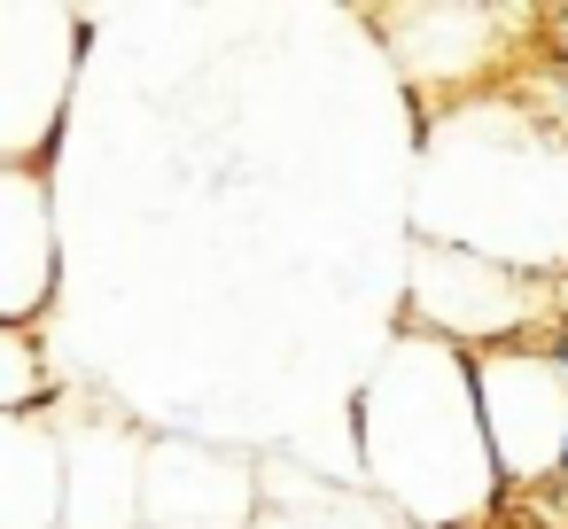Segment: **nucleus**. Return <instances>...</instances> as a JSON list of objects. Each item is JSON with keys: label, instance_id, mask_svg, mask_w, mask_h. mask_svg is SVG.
I'll return each mask as SVG.
<instances>
[{"label": "nucleus", "instance_id": "nucleus-15", "mask_svg": "<svg viewBox=\"0 0 568 529\" xmlns=\"http://www.w3.org/2000/svg\"><path fill=\"white\" fill-rule=\"evenodd\" d=\"M552 482H560V490H568V444H560V475H552Z\"/></svg>", "mask_w": 568, "mask_h": 529}, {"label": "nucleus", "instance_id": "nucleus-14", "mask_svg": "<svg viewBox=\"0 0 568 529\" xmlns=\"http://www.w3.org/2000/svg\"><path fill=\"white\" fill-rule=\"evenodd\" d=\"M552 335H568V265L552 273Z\"/></svg>", "mask_w": 568, "mask_h": 529}, {"label": "nucleus", "instance_id": "nucleus-9", "mask_svg": "<svg viewBox=\"0 0 568 529\" xmlns=\"http://www.w3.org/2000/svg\"><path fill=\"white\" fill-rule=\"evenodd\" d=\"M71 506V428L63 405L0 420V529H63Z\"/></svg>", "mask_w": 568, "mask_h": 529}, {"label": "nucleus", "instance_id": "nucleus-3", "mask_svg": "<svg viewBox=\"0 0 568 529\" xmlns=\"http://www.w3.org/2000/svg\"><path fill=\"white\" fill-rule=\"evenodd\" d=\"M366 24H374V40L389 48L397 79L413 87V102H420L428 118H444V110H459V102L506 87V79H514V63H506L514 40L537 32L529 17H514V9H475V0H420V9H382V17H366Z\"/></svg>", "mask_w": 568, "mask_h": 529}, {"label": "nucleus", "instance_id": "nucleus-6", "mask_svg": "<svg viewBox=\"0 0 568 529\" xmlns=\"http://www.w3.org/2000/svg\"><path fill=\"white\" fill-rule=\"evenodd\" d=\"M265 451H226L211 436L149 444V529H257Z\"/></svg>", "mask_w": 568, "mask_h": 529}, {"label": "nucleus", "instance_id": "nucleus-7", "mask_svg": "<svg viewBox=\"0 0 568 529\" xmlns=\"http://www.w3.org/2000/svg\"><path fill=\"white\" fill-rule=\"evenodd\" d=\"M63 296L55 187L32 164H0V327H40Z\"/></svg>", "mask_w": 568, "mask_h": 529}, {"label": "nucleus", "instance_id": "nucleus-13", "mask_svg": "<svg viewBox=\"0 0 568 529\" xmlns=\"http://www.w3.org/2000/svg\"><path fill=\"white\" fill-rule=\"evenodd\" d=\"M537 63H560L568 71V0L537 17Z\"/></svg>", "mask_w": 568, "mask_h": 529}, {"label": "nucleus", "instance_id": "nucleus-1", "mask_svg": "<svg viewBox=\"0 0 568 529\" xmlns=\"http://www.w3.org/2000/svg\"><path fill=\"white\" fill-rule=\"evenodd\" d=\"M358 482L413 529H490L506 513V475L483 428L475 358L420 327H397L358 382Z\"/></svg>", "mask_w": 568, "mask_h": 529}, {"label": "nucleus", "instance_id": "nucleus-11", "mask_svg": "<svg viewBox=\"0 0 568 529\" xmlns=\"http://www.w3.org/2000/svg\"><path fill=\"white\" fill-rule=\"evenodd\" d=\"M63 405V374L40 343V327H0V420H32Z\"/></svg>", "mask_w": 568, "mask_h": 529}, {"label": "nucleus", "instance_id": "nucleus-8", "mask_svg": "<svg viewBox=\"0 0 568 529\" xmlns=\"http://www.w3.org/2000/svg\"><path fill=\"white\" fill-rule=\"evenodd\" d=\"M71 428V506L63 529H149V444L118 413H63Z\"/></svg>", "mask_w": 568, "mask_h": 529}, {"label": "nucleus", "instance_id": "nucleus-5", "mask_svg": "<svg viewBox=\"0 0 568 529\" xmlns=\"http://www.w3.org/2000/svg\"><path fill=\"white\" fill-rule=\"evenodd\" d=\"M475 397H483V428L514 490H537L560 475V444H568V374L552 343H498L475 350Z\"/></svg>", "mask_w": 568, "mask_h": 529}, {"label": "nucleus", "instance_id": "nucleus-17", "mask_svg": "<svg viewBox=\"0 0 568 529\" xmlns=\"http://www.w3.org/2000/svg\"><path fill=\"white\" fill-rule=\"evenodd\" d=\"M490 529H514V521H506V513H498V521H490Z\"/></svg>", "mask_w": 568, "mask_h": 529}, {"label": "nucleus", "instance_id": "nucleus-10", "mask_svg": "<svg viewBox=\"0 0 568 529\" xmlns=\"http://www.w3.org/2000/svg\"><path fill=\"white\" fill-rule=\"evenodd\" d=\"M257 529H413L397 506H382L366 482L320 475L288 451H265V513Z\"/></svg>", "mask_w": 568, "mask_h": 529}, {"label": "nucleus", "instance_id": "nucleus-16", "mask_svg": "<svg viewBox=\"0 0 568 529\" xmlns=\"http://www.w3.org/2000/svg\"><path fill=\"white\" fill-rule=\"evenodd\" d=\"M552 350H560V374H568V335H552Z\"/></svg>", "mask_w": 568, "mask_h": 529}, {"label": "nucleus", "instance_id": "nucleus-4", "mask_svg": "<svg viewBox=\"0 0 568 529\" xmlns=\"http://www.w3.org/2000/svg\"><path fill=\"white\" fill-rule=\"evenodd\" d=\"M87 24L48 0H0V164L48 172L79 87Z\"/></svg>", "mask_w": 568, "mask_h": 529}, {"label": "nucleus", "instance_id": "nucleus-2", "mask_svg": "<svg viewBox=\"0 0 568 529\" xmlns=\"http://www.w3.org/2000/svg\"><path fill=\"white\" fill-rule=\"evenodd\" d=\"M405 327L475 350L498 343H552V273H521L506 257L413 234L405 257Z\"/></svg>", "mask_w": 568, "mask_h": 529}, {"label": "nucleus", "instance_id": "nucleus-12", "mask_svg": "<svg viewBox=\"0 0 568 529\" xmlns=\"http://www.w3.org/2000/svg\"><path fill=\"white\" fill-rule=\"evenodd\" d=\"M506 521H514V529H568V490H560V482L514 490V498H506Z\"/></svg>", "mask_w": 568, "mask_h": 529}]
</instances>
